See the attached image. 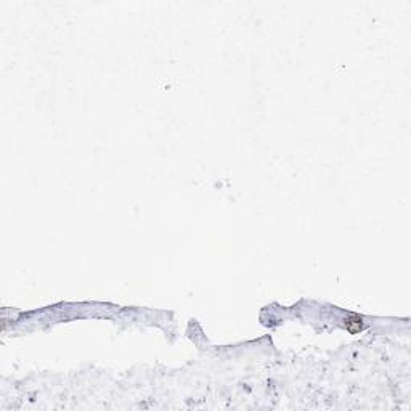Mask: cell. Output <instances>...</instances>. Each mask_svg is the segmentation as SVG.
Instances as JSON below:
<instances>
[{"label":"cell","instance_id":"1","mask_svg":"<svg viewBox=\"0 0 411 411\" xmlns=\"http://www.w3.org/2000/svg\"><path fill=\"white\" fill-rule=\"evenodd\" d=\"M344 326L345 329L348 331L350 334H358L360 331L365 329V321L362 317H358V315H348V317L344 320Z\"/></svg>","mask_w":411,"mask_h":411}]
</instances>
